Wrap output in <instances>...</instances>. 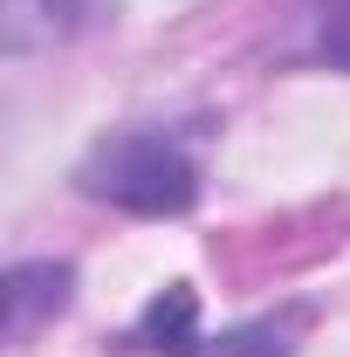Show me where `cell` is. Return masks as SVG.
I'll return each instance as SVG.
<instances>
[{"mask_svg": "<svg viewBox=\"0 0 350 357\" xmlns=\"http://www.w3.org/2000/svg\"><path fill=\"white\" fill-rule=\"evenodd\" d=\"M103 21V0H7V42L35 48V42H69Z\"/></svg>", "mask_w": 350, "mask_h": 357, "instance_id": "obj_4", "label": "cell"}, {"mask_svg": "<svg viewBox=\"0 0 350 357\" xmlns=\"http://www.w3.org/2000/svg\"><path fill=\"white\" fill-rule=\"evenodd\" d=\"M309 55L330 62V69H350V0H316L309 7Z\"/></svg>", "mask_w": 350, "mask_h": 357, "instance_id": "obj_6", "label": "cell"}, {"mask_svg": "<svg viewBox=\"0 0 350 357\" xmlns=\"http://www.w3.org/2000/svg\"><path fill=\"white\" fill-rule=\"evenodd\" d=\"M69 296H76V268L69 261H14L7 268V289H0V303H7V344H28L48 316L69 310Z\"/></svg>", "mask_w": 350, "mask_h": 357, "instance_id": "obj_2", "label": "cell"}, {"mask_svg": "<svg viewBox=\"0 0 350 357\" xmlns=\"http://www.w3.org/2000/svg\"><path fill=\"white\" fill-rule=\"evenodd\" d=\"M124 351H137V357H199L206 351V344H199V296H192L185 282L158 289V296L144 303V316L131 323Z\"/></svg>", "mask_w": 350, "mask_h": 357, "instance_id": "obj_3", "label": "cell"}, {"mask_svg": "<svg viewBox=\"0 0 350 357\" xmlns=\"http://www.w3.org/2000/svg\"><path fill=\"white\" fill-rule=\"evenodd\" d=\"M83 192L89 199H110L124 213H144V220H165V213H185L199 199V165L185 151L178 131H117L103 137L83 158Z\"/></svg>", "mask_w": 350, "mask_h": 357, "instance_id": "obj_1", "label": "cell"}, {"mask_svg": "<svg viewBox=\"0 0 350 357\" xmlns=\"http://www.w3.org/2000/svg\"><path fill=\"white\" fill-rule=\"evenodd\" d=\"M296 337H303V316L282 310V316H254V323L220 330L199 357H296Z\"/></svg>", "mask_w": 350, "mask_h": 357, "instance_id": "obj_5", "label": "cell"}]
</instances>
